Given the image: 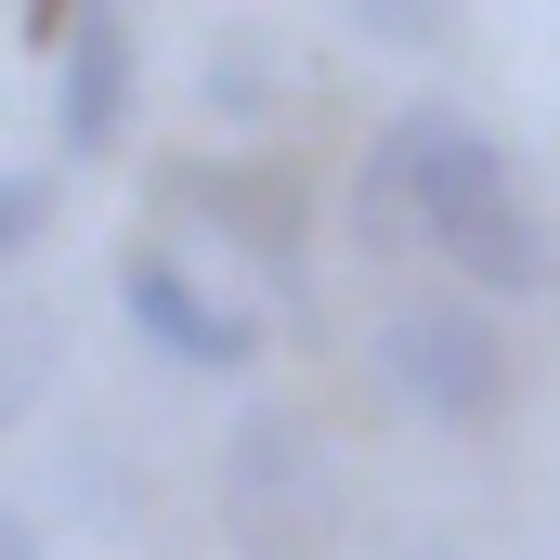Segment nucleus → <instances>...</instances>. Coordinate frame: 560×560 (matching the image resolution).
Here are the masks:
<instances>
[{"label": "nucleus", "mask_w": 560, "mask_h": 560, "mask_svg": "<svg viewBox=\"0 0 560 560\" xmlns=\"http://www.w3.org/2000/svg\"><path fill=\"white\" fill-rule=\"evenodd\" d=\"M287 66H275V39H261V26H222V39H209V105H222V118H261V92H275Z\"/></svg>", "instance_id": "9d476101"}, {"label": "nucleus", "mask_w": 560, "mask_h": 560, "mask_svg": "<svg viewBox=\"0 0 560 560\" xmlns=\"http://www.w3.org/2000/svg\"><path fill=\"white\" fill-rule=\"evenodd\" d=\"M156 222L222 235L287 313L313 300V209H300V170H275V156H170L156 170Z\"/></svg>", "instance_id": "20e7f679"}, {"label": "nucleus", "mask_w": 560, "mask_h": 560, "mask_svg": "<svg viewBox=\"0 0 560 560\" xmlns=\"http://www.w3.org/2000/svg\"><path fill=\"white\" fill-rule=\"evenodd\" d=\"M222 548L235 560H339L352 548V469L300 405H248L222 443Z\"/></svg>", "instance_id": "f03ea898"}, {"label": "nucleus", "mask_w": 560, "mask_h": 560, "mask_svg": "<svg viewBox=\"0 0 560 560\" xmlns=\"http://www.w3.org/2000/svg\"><path fill=\"white\" fill-rule=\"evenodd\" d=\"M66 66H52V131H66V156H118V131H131L143 105V39L118 0H66Z\"/></svg>", "instance_id": "423d86ee"}, {"label": "nucleus", "mask_w": 560, "mask_h": 560, "mask_svg": "<svg viewBox=\"0 0 560 560\" xmlns=\"http://www.w3.org/2000/svg\"><path fill=\"white\" fill-rule=\"evenodd\" d=\"M365 52H443L456 39V0H326Z\"/></svg>", "instance_id": "1a4fd4ad"}, {"label": "nucleus", "mask_w": 560, "mask_h": 560, "mask_svg": "<svg viewBox=\"0 0 560 560\" xmlns=\"http://www.w3.org/2000/svg\"><path fill=\"white\" fill-rule=\"evenodd\" d=\"M66 378V326L52 313H0V430H26Z\"/></svg>", "instance_id": "6e6552de"}, {"label": "nucleus", "mask_w": 560, "mask_h": 560, "mask_svg": "<svg viewBox=\"0 0 560 560\" xmlns=\"http://www.w3.org/2000/svg\"><path fill=\"white\" fill-rule=\"evenodd\" d=\"M352 248L365 261H405L418 248V143H405V118H378L365 156H352Z\"/></svg>", "instance_id": "0eeeda50"}, {"label": "nucleus", "mask_w": 560, "mask_h": 560, "mask_svg": "<svg viewBox=\"0 0 560 560\" xmlns=\"http://www.w3.org/2000/svg\"><path fill=\"white\" fill-rule=\"evenodd\" d=\"M378 378H392L405 418H430V430H495L509 392H522L509 326L482 313V287H456V300H392V313H378Z\"/></svg>", "instance_id": "7ed1b4c3"}, {"label": "nucleus", "mask_w": 560, "mask_h": 560, "mask_svg": "<svg viewBox=\"0 0 560 560\" xmlns=\"http://www.w3.org/2000/svg\"><path fill=\"white\" fill-rule=\"evenodd\" d=\"M52 209H66L52 170H0V261H26V248L52 235Z\"/></svg>", "instance_id": "9b49d317"}, {"label": "nucleus", "mask_w": 560, "mask_h": 560, "mask_svg": "<svg viewBox=\"0 0 560 560\" xmlns=\"http://www.w3.org/2000/svg\"><path fill=\"white\" fill-rule=\"evenodd\" d=\"M0 560H39V522L26 509H0Z\"/></svg>", "instance_id": "f8f14e48"}, {"label": "nucleus", "mask_w": 560, "mask_h": 560, "mask_svg": "<svg viewBox=\"0 0 560 560\" xmlns=\"http://www.w3.org/2000/svg\"><path fill=\"white\" fill-rule=\"evenodd\" d=\"M405 143H418V248H443L482 300H535L560 275V248L509 183V143L469 105H405Z\"/></svg>", "instance_id": "f257e3e1"}, {"label": "nucleus", "mask_w": 560, "mask_h": 560, "mask_svg": "<svg viewBox=\"0 0 560 560\" xmlns=\"http://www.w3.org/2000/svg\"><path fill=\"white\" fill-rule=\"evenodd\" d=\"M118 313H131L143 352H170L183 378H248L261 365V313L222 300V287H196V261L170 248V222H143L118 248Z\"/></svg>", "instance_id": "39448f33"}]
</instances>
